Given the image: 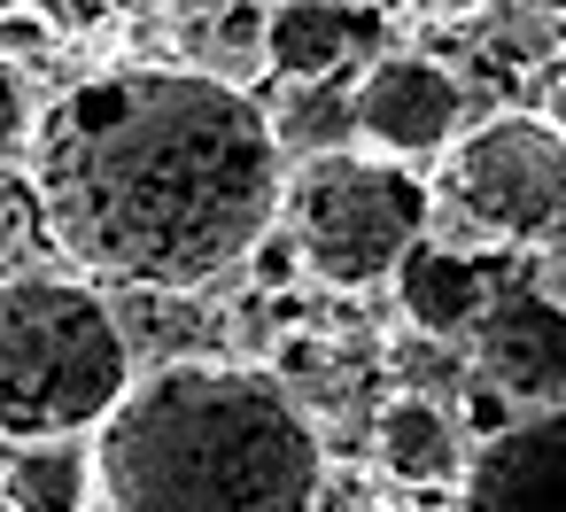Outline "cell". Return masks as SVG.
I'll use <instances>...</instances> for the list:
<instances>
[{
	"instance_id": "cell-1",
	"label": "cell",
	"mask_w": 566,
	"mask_h": 512,
	"mask_svg": "<svg viewBox=\"0 0 566 512\" xmlns=\"http://www.w3.org/2000/svg\"><path fill=\"white\" fill-rule=\"evenodd\" d=\"M24 179L48 249L125 295H202L280 226V148L249 86L187 63H109L32 117Z\"/></svg>"
},
{
	"instance_id": "cell-2",
	"label": "cell",
	"mask_w": 566,
	"mask_h": 512,
	"mask_svg": "<svg viewBox=\"0 0 566 512\" xmlns=\"http://www.w3.org/2000/svg\"><path fill=\"white\" fill-rule=\"evenodd\" d=\"M326 435L241 357L140 365L94 435L102 512H318Z\"/></svg>"
},
{
	"instance_id": "cell-3",
	"label": "cell",
	"mask_w": 566,
	"mask_h": 512,
	"mask_svg": "<svg viewBox=\"0 0 566 512\" xmlns=\"http://www.w3.org/2000/svg\"><path fill=\"white\" fill-rule=\"evenodd\" d=\"M140 380L125 318L71 272L0 280V442H86Z\"/></svg>"
},
{
	"instance_id": "cell-4",
	"label": "cell",
	"mask_w": 566,
	"mask_h": 512,
	"mask_svg": "<svg viewBox=\"0 0 566 512\" xmlns=\"http://www.w3.org/2000/svg\"><path fill=\"white\" fill-rule=\"evenodd\" d=\"M427 187L365 148L303 156L280 179V226L303 257V280L326 295H373L396 280V264L427 241Z\"/></svg>"
},
{
	"instance_id": "cell-5",
	"label": "cell",
	"mask_w": 566,
	"mask_h": 512,
	"mask_svg": "<svg viewBox=\"0 0 566 512\" xmlns=\"http://www.w3.org/2000/svg\"><path fill=\"white\" fill-rule=\"evenodd\" d=\"M442 202L481 226V241H551L566 226V133L527 109H489L442 156Z\"/></svg>"
},
{
	"instance_id": "cell-6",
	"label": "cell",
	"mask_w": 566,
	"mask_h": 512,
	"mask_svg": "<svg viewBox=\"0 0 566 512\" xmlns=\"http://www.w3.org/2000/svg\"><path fill=\"white\" fill-rule=\"evenodd\" d=\"M349 125L365 140V156L403 171V164L450 156V140L465 133V86L442 55H380L349 86Z\"/></svg>"
},
{
	"instance_id": "cell-7",
	"label": "cell",
	"mask_w": 566,
	"mask_h": 512,
	"mask_svg": "<svg viewBox=\"0 0 566 512\" xmlns=\"http://www.w3.org/2000/svg\"><path fill=\"white\" fill-rule=\"evenodd\" d=\"M465 365L481 388H496L512 411H566V303L535 295L527 280L504 288L473 334H465Z\"/></svg>"
},
{
	"instance_id": "cell-8",
	"label": "cell",
	"mask_w": 566,
	"mask_h": 512,
	"mask_svg": "<svg viewBox=\"0 0 566 512\" xmlns=\"http://www.w3.org/2000/svg\"><path fill=\"white\" fill-rule=\"evenodd\" d=\"M458 512H566V411H520L504 435L473 442Z\"/></svg>"
},
{
	"instance_id": "cell-9",
	"label": "cell",
	"mask_w": 566,
	"mask_h": 512,
	"mask_svg": "<svg viewBox=\"0 0 566 512\" xmlns=\"http://www.w3.org/2000/svg\"><path fill=\"white\" fill-rule=\"evenodd\" d=\"M496 257V249H489ZM489 257H450V249H411L403 264H396V303H403V318H411V334H434V342H465L473 334V318L504 295V272L489 264Z\"/></svg>"
},
{
	"instance_id": "cell-10",
	"label": "cell",
	"mask_w": 566,
	"mask_h": 512,
	"mask_svg": "<svg viewBox=\"0 0 566 512\" xmlns=\"http://www.w3.org/2000/svg\"><path fill=\"white\" fill-rule=\"evenodd\" d=\"M465 427L450 404L434 396H388L373 411V466L396 481V489H458L465 481Z\"/></svg>"
},
{
	"instance_id": "cell-11",
	"label": "cell",
	"mask_w": 566,
	"mask_h": 512,
	"mask_svg": "<svg viewBox=\"0 0 566 512\" xmlns=\"http://www.w3.org/2000/svg\"><path fill=\"white\" fill-rule=\"evenodd\" d=\"M349 48H357V24L342 0H264V71L280 86L342 79Z\"/></svg>"
},
{
	"instance_id": "cell-12",
	"label": "cell",
	"mask_w": 566,
	"mask_h": 512,
	"mask_svg": "<svg viewBox=\"0 0 566 512\" xmlns=\"http://www.w3.org/2000/svg\"><path fill=\"white\" fill-rule=\"evenodd\" d=\"M17 512H94V442H24L0 466Z\"/></svg>"
},
{
	"instance_id": "cell-13",
	"label": "cell",
	"mask_w": 566,
	"mask_h": 512,
	"mask_svg": "<svg viewBox=\"0 0 566 512\" xmlns=\"http://www.w3.org/2000/svg\"><path fill=\"white\" fill-rule=\"evenodd\" d=\"M264 125H272L280 164H303V156H342V148L357 140V125H349V86H342V79L287 86V102H280V109H264Z\"/></svg>"
},
{
	"instance_id": "cell-14",
	"label": "cell",
	"mask_w": 566,
	"mask_h": 512,
	"mask_svg": "<svg viewBox=\"0 0 566 512\" xmlns=\"http://www.w3.org/2000/svg\"><path fill=\"white\" fill-rule=\"evenodd\" d=\"M48 249V210L32 195V179L17 164H0V280H17V272H40L32 257Z\"/></svg>"
},
{
	"instance_id": "cell-15",
	"label": "cell",
	"mask_w": 566,
	"mask_h": 512,
	"mask_svg": "<svg viewBox=\"0 0 566 512\" xmlns=\"http://www.w3.org/2000/svg\"><path fill=\"white\" fill-rule=\"evenodd\" d=\"M17 17H32L48 40H94L117 17V0H17Z\"/></svg>"
},
{
	"instance_id": "cell-16",
	"label": "cell",
	"mask_w": 566,
	"mask_h": 512,
	"mask_svg": "<svg viewBox=\"0 0 566 512\" xmlns=\"http://www.w3.org/2000/svg\"><path fill=\"white\" fill-rule=\"evenodd\" d=\"M32 86H24V71L17 63H0V164H17L24 148H32Z\"/></svg>"
},
{
	"instance_id": "cell-17",
	"label": "cell",
	"mask_w": 566,
	"mask_h": 512,
	"mask_svg": "<svg viewBox=\"0 0 566 512\" xmlns=\"http://www.w3.org/2000/svg\"><path fill=\"white\" fill-rule=\"evenodd\" d=\"M295 280H303V257H295L287 226H272V233L249 249V288H256V295H287Z\"/></svg>"
},
{
	"instance_id": "cell-18",
	"label": "cell",
	"mask_w": 566,
	"mask_h": 512,
	"mask_svg": "<svg viewBox=\"0 0 566 512\" xmlns=\"http://www.w3.org/2000/svg\"><path fill=\"white\" fill-rule=\"evenodd\" d=\"M318 512H388V504L365 497V489H349V497H318Z\"/></svg>"
},
{
	"instance_id": "cell-19",
	"label": "cell",
	"mask_w": 566,
	"mask_h": 512,
	"mask_svg": "<svg viewBox=\"0 0 566 512\" xmlns=\"http://www.w3.org/2000/svg\"><path fill=\"white\" fill-rule=\"evenodd\" d=\"M512 9H527V17H543V24H566V0H512Z\"/></svg>"
},
{
	"instance_id": "cell-20",
	"label": "cell",
	"mask_w": 566,
	"mask_h": 512,
	"mask_svg": "<svg viewBox=\"0 0 566 512\" xmlns=\"http://www.w3.org/2000/svg\"><path fill=\"white\" fill-rule=\"evenodd\" d=\"M458 9H489V0H458Z\"/></svg>"
},
{
	"instance_id": "cell-21",
	"label": "cell",
	"mask_w": 566,
	"mask_h": 512,
	"mask_svg": "<svg viewBox=\"0 0 566 512\" xmlns=\"http://www.w3.org/2000/svg\"><path fill=\"white\" fill-rule=\"evenodd\" d=\"M0 512H17V504H9V497H0Z\"/></svg>"
},
{
	"instance_id": "cell-22",
	"label": "cell",
	"mask_w": 566,
	"mask_h": 512,
	"mask_svg": "<svg viewBox=\"0 0 566 512\" xmlns=\"http://www.w3.org/2000/svg\"><path fill=\"white\" fill-rule=\"evenodd\" d=\"M0 17H9V0H0Z\"/></svg>"
}]
</instances>
